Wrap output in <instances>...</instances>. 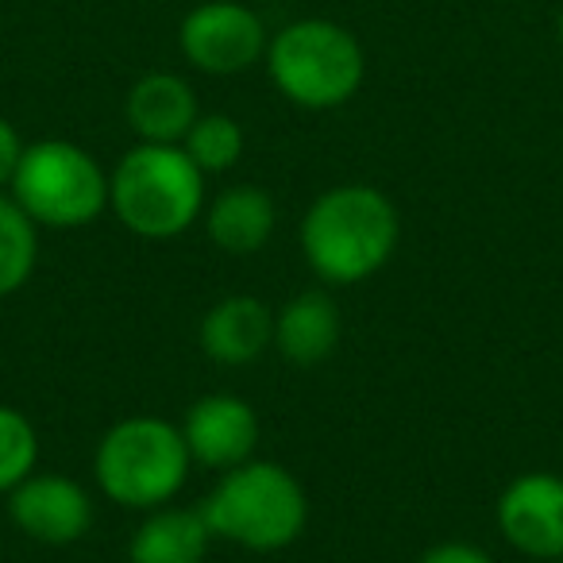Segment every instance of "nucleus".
<instances>
[{"instance_id":"obj_3","label":"nucleus","mask_w":563,"mask_h":563,"mask_svg":"<svg viewBox=\"0 0 563 563\" xmlns=\"http://www.w3.org/2000/svg\"><path fill=\"white\" fill-rule=\"evenodd\" d=\"M212 537L247 552H282L306 532V486L271 460H247L224 471L201 501Z\"/></svg>"},{"instance_id":"obj_11","label":"nucleus","mask_w":563,"mask_h":563,"mask_svg":"<svg viewBox=\"0 0 563 563\" xmlns=\"http://www.w3.org/2000/svg\"><path fill=\"white\" fill-rule=\"evenodd\" d=\"M197 117L201 109L194 86L170 70L143 74L124 97V120L140 143H181Z\"/></svg>"},{"instance_id":"obj_16","label":"nucleus","mask_w":563,"mask_h":563,"mask_svg":"<svg viewBox=\"0 0 563 563\" xmlns=\"http://www.w3.org/2000/svg\"><path fill=\"white\" fill-rule=\"evenodd\" d=\"M40 258V224L0 189V298L24 290Z\"/></svg>"},{"instance_id":"obj_19","label":"nucleus","mask_w":563,"mask_h":563,"mask_svg":"<svg viewBox=\"0 0 563 563\" xmlns=\"http://www.w3.org/2000/svg\"><path fill=\"white\" fill-rule=\"evenodd\" d=\"M421 563H494V560H490V552H483L478 544L444 540V544H432L429 552L421 555Z\"/></svg>"},{"instance_id":"obj_18","label":"nucleus","mask_w":563,"mask_h":563,"mask_svg":"<svg viewBox=\"0 0 563 563\" xmlns=\"http://www.w3.org/2000/svg\"><path fill=\"white\" fill-rule=\"evenodd\" d=\"M40 463V437L35 424L20 409L0 406V494L20 486Z\"/></svg>"},{"instance_id":"obj_6","label":"nucleus","mask_w":563,"mask_h":563,"mask_svg":"<svg viewBox=\"0 0 563 563\" xmlns=\"http://www.w3.org/2000/svg\"><path fill=\"white\" fill-rule=\"evenodd\" d=\"M12 197L40 228H86L109 209V174L70 140H40L24 147L12 174Z\"/></svg>"},{"instance_id":"obj_20","label":"nucleus","mask_w":563,"mask_h":563,"mask_svg":"<svg viewBox=\"0 0 563 563\" xmlns=\"http://www.w3.org/2000/svg\"><path fill=\"white\" fill-rule=\"evenodd\" d=\"M20 155H24L20 132L0 117V189L12 186V174H16V166H20Z\"/></svg>"},{"instance_id":"obj_17","label":"nucleus","mask_w":563,"mask_h":563,"mask_svg":"<svg viewBox=\"0 0 563 563\" xmlns=\"http://www.w3.org/2000/svg\"><path fill=\"white\" fill-rule=\"evenodd\" d=\"M243 147H247V135H243L240 120L228 117V112H201L181 140V151L194 158L205 178L232 170L243 158Z\"/></svg>"},{"instance_id":"obj_14","label":"nucleus","mask_w":563,"mask_h":563,"mask_svg":"<svg viewBox=\"0 0 563 563\" xmlns=\"http://www.w3.org/2000/svg\"><path fill=\"white\" fill-rule=\"evenodd\" d=\"M278 224L274 197L263 186H228L205 205V232L228 255H255L266 247Z\"/></svg>"},{"instance_id":"obj_7","label":"nucleus","mask_w":563,"mask_h":563,"mask_svg":"<svg viewBox=\"0 0 563 563\" xmlns=\"http://www.w3.org/2000/svg\"><path fill=\"white\" fill-rule=\"evenodd\" d=\"M266 24L240 0H205L178 24V51L194 70L232 78L266 58Z\"/></svg>"},{"instance_id":"obj_5","label":"nucleus","mask_w":563,"mask_h":563,"mask_svg":"<svg viewBox=\"0 0 563 563\" xmlns=\"http://www.w3.org/2000/svg\"><path fill=\"white\" fill-rule=\"evenodd\" d=\"M189 463L194 460L178 424L140 413L104 432L93 452V475L109 501L151 514L178 498L189 478Z\"/></svg>"},{"instance_id":"obj_10","label":"nucleus","mask_w":563,"mask_h":563,"mask_svg":"<svg viewBox=\"0 0 563 563\" xmlns=\"http://www.w3.org/2000/svg\"><path fill=\"white\" fill-rule=\"evenodd\" d=\"M181 440L189 448V460L209 471H232L240 463L255 460L258 417L251 401L235 394H205L181 417Z\"/></svg>"},{"instance_id":"obj_15","label":"nucleus","mask_w":563,"mask_h":563,"mask_svg":"<svg viewBox=\"0 0 563 563\" xmlns=\"http://www.w3.org/2000/svg\"><path fill=\"white\" fill-rule=\"evenodd\" d=\"M212 529L201 509L158 506L128 540V563H201Z\"/></svg>"},{"instance_id":"obj_8","label":"nucleus","mask_w":563,"mask_h":563,"mask_svg":"<svg viewBox=\"0 0 563 563\" xmlns=\"http://www.w3.org/2000/svg\"><path fill=\"white\" fill-rule=\"evenodd\" d=\"M9 517L27 540L47 548L78 544L93 525V498L81 483L55 471H32L9 490Z\"/></svg>"},{"instance_id":"obj_13","label":"nucleus","mask_w":563,"mask_h":563,"mask_svg":"<svg viewBox=\"0 0 563 563\" xmlns=\"http://www.w3.org/2000/svg\"><path fill=\"white\" fill-rule=\"evenodd\" d=\"M344 317L324 290H306L274 313V347L298 367H317L340 347Z\"/></svg>"},{"instance_id":"obj_9","label":"nucleus","mask_w":563,"mask_h":563,"mask_svg":"<svg viewBox=\"0 0 563 563\" xmlns=\"http://www.w3.org/2000/svg\"><path fill=\"white\" fill-rule=\"evenodd\" d=\"M498 529L509 548L532 560H560L563 555V475L552 471H525L506 483L498 506Z\"/></svg>"},{"instance_id":"obj_4","label":"nucleus","mask_w":563,"mask_h":563,"mask_svg":"<svg viewBox=\"0 0 563 563\" xmlns=\"http://www.w3.org/2000/svg\"><path fill=\"white\" fill-rule=\"evenodd\" d=\"M266 78L298 109L329 112L347 104L367 78V55L344 24L306 16L286 24L266 43Z\"/></svg>"},{"instance_id":"obj_21","label":"nucleus","mask_w":563,"mask_h":563,"mask_svg":"<svg viewBox=\"0 0 563 563\" xmlns=\"http://www.w3.org/2000/svg\"><path fill=\"white\" fill-rule=\"evenodd\" d=\"M555 27H560V43H563V9H560V20H555Z\"/></svg>"},{"instance_id":"obj_2","label":"nucleus","mask_w":563,"mask_h":563,"mask_svg":"<svg viewBox=\"0 0 563 563\" xmlns=\"http://www.w3.org/2000/svg\"><path fill=\"white\" fill-rule=\"evenodd\" d=\"M109 209L140 240H178L205 212V174L181 143H135L109 174Z\"/></svg>"},{"instance_id":"obj_12","label":"nucleus","mask_w":563,"mask_h":563,"mask_svg":"<svg viewBox=\"0 0 563 563\" xmlns=\"http://www.w3.org/2000/svg\"><path fill=\"white\" fill-rule=\"evenodd\" d=\"M274 344V313L251 294L220 298L201 317V352L220 367H247Z\"/></svg>"},{"instance_id":"obj_1","label":"nucleus","mask_w":563,"mask_h":563,"mask_svg":"<svg viewBox=\"0 0 563 563\" xmlns=\"http://www.w3.org/2000/svg\"><path fill=\"white\" fill-rule=\"evenodd\" d=\"M301 255L329 286H355L378 274L401 240V217L375 186L347 181L317 197L301 217Z\"/></svg>"}]
</instances>
